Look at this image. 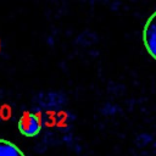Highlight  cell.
<instances>
[{
	"instance_id": "obj_1",
	"label": "cell",
	"mask_w": 156,
	"mask_h": 156,
	"mask_svg": "<svg viewBox=\"0 0 156 156\" xmlns=\"http://www.w3.org/2000/svg\"><path fill=\"white\" fill-rule=\"evenodd\" d=\"M18 130L22 135L32 138L39 134L41 130V121L38 115L33 112H23L18 119Z\"/></svg>"
},
{
	"instance_id": "obj_2",
	"label": "cell",
	"mask_w": 156,
	"mask_h": 156,
	"mask_svg": "<svg viewBox=\"0 0 156 156\" xmlns=\"http://www.w3.org/2000/svg\"><path fill=\"white\" fill-rule=\"evenodd\" d=\"M143 43L149 55L156 60V11L150 15L144 24Z\"/></svg>"
},
{
	"instance_id": "obj_3",
	"label": "cell",
	"mask_w": 156,
	"mask_h": 156,
	"mask_svg": "<svg viewBox=\"0 0 156 156\" xmlns=\"http://www.w3.org/2000/svg\"><path fill=\"white\" fill-rule=\"evenodd\" d=\"M0 156H26V155L13 143L0 138Z\"/></svg>"
}]
</instances>
